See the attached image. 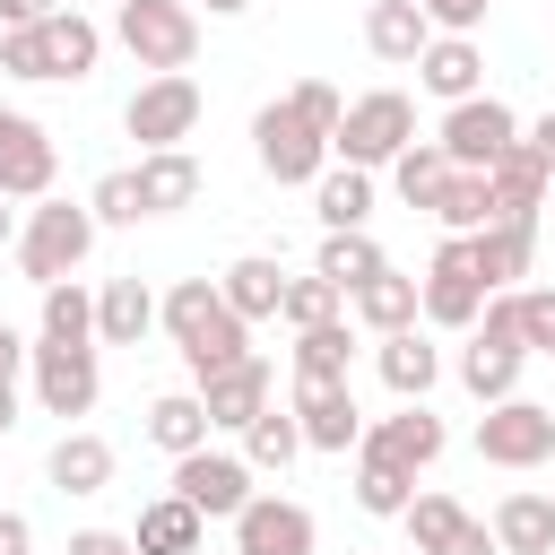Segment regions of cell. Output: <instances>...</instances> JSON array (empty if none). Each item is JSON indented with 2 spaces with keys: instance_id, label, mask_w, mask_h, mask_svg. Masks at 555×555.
<instances>
[{
  "instance_id": "b9f144b4",
  "label": "cell",
  "mask_w": 555,
  "mask_h": 555,
  "mask_svg": "<svg viewBox=\"0 0 555 555\" xmlns=\"http://www.w3.org/2000/svg\"><path fill=\"white\" fill-rule=\"evenodd\" d=\"M520 347L529 356H555V286H529L520 295Z\"/></svg>"
},
{
  "instance_id": "d6a6232c",
  "label": "cell",
  "mask_w": 555,
  "mask_h": 555,
  "mask_svg": "<svg viewBox=\"0 0 555 555\" xmlns=\"http://www.w3.org/2000/svg\"><path fill=\"white\" fill-rule=\"evenodd\" d=\"M408 494H416V468H399V460H382V451H364V442H356V503H364V512H382V520H399V512H408Z\"/></svg>"
},
{
  "instance_id": "f546056e",
  "label": "cell",
  "mask_w": 555,
  "mask_h": 555,
  "mask_svg": "<svg viewBox=\"0 0 555 555\" xmlns=\"http://www.w3.org/2000/svg\"><path fill=\"white\" fill-rule=\"evenodd\" d=\"M373 364H382V382H390L399 399H425V390H434V373H442V356H434V347L416 338V321H408V330H390Z\"/></svg>"
},
{
  "instance_id": "8992f818",
  "label": "cell",
  "mask_w": 555,
  "mask_h": 555,
  "mask_svg": "<svg viewBox=\"0 0 555 555\" xmlns=\"http://www.w3.org/2000/svg\"><path fill=\"white\" fill-rule=\"evenodd\" d=\"M251 156H260V173L269 182H321V165H330V139L278 95V104H260L251 113Z\"/></svg>"
},
{
  "instance_id": "83f0119b",
  "label": "cell",
  "mask_w": 555,
  "mask_h": 555,
  "mask_svg": "<svg viewBox=\"0 0 555 555\" xmlns=\"http://www.w3.org/2000/svg\"><path fill=\"white\" fill-rule=\"evenodd\" d=\"M217 295L243 312V321H278V295H286V269L269 260V251H243L225 278H217Z\"/></svg>"
},
{
  "instance_id": "1f68e13d",
  "label": "cell",
  "mask_w": 555,
  "mask_h": 555,
  "mask_svg": "<svg viewBox=\"0 0 555 555\" xmlns=\"http://www.w3.org/2000/svg\"><path fill=\"white\" fill-rule=\"evenodd\" d=\"M347 364H356V330H347V321L295 330V373H304V382H347Z\"/></svg>"
},
{
  "instance_id": "c3c4849f",
  "label": "cell",
  "mask_w": 555,
  "mask_h": 555,
  "mask_svg": "<svg viewBox=\"0 0 555 555\" xmlns=\"http://www.w3.org/2000/svg\"><path fill=\"white\" fill-rule=\"evenodd\" d=\"M35 546V529H26V512H0V555H26Z\"/></svg>"
},
{
  "instance_id": "9a60e30c",
  "label": "cell",
  "mask_w": 555,
  "mask_h": 555,
  "mask_svg": "<svg viewBox=\"0 0 555 555\" xmlns=\"http://www.w3.org/2000/svg\"><path fill=\"white\" fill-rule=\"evenodd\" d=\"M468 260H477L486 295L512 286V278H529V260H538V217H486V225L468 234Z\"/></svg>"
},
{
  "instance_id": "2e32d148",
  "label": "cell",
  "mask_w": 555,
  "mask_h": 555,
  "mask_svg": "<svg viewBox=\"0 0 555 555\" xmlns=\"http://www.w3.org/2000/svg\"><path fill=\"white\" fill-rule=\"evenodd\" d=\"M199 408H208V425H251L260 408H269V364L260 356H234V364H217V373H199Z\"/></svg>"
},
{
  "instance_id": "60d3db41",
  "label": "cell",
  "mask_w": 555,
  "mask_h": 555,
  "mask_svg": "<svg viewBox=\"0 0 555 555\" xmlns=\"http://www.w3.org/2000/svg\"><path fill=\"white\" fill-rule=\"evenodd\" d=\"M87 208H95V225H139L147 208H139V173L121 165V173H104L95 191H87Z\"/></svg>"
},
{
  "instance_id": "ffe728a7",
  "label": "cell",
  "mask_w": 555,
  "mask_h": 555,
  "mask_svg": "<svg viewBox=\"0 0 555 555\" xmlns=\"http://www.w3.org/2000/svg\"><path fill=\"white\" fill-rule=\"evenodd\" d=\"M364 451H382V460H399V468H434V460H442V416H434L425 399H408L399 416H382V425L364 434Z\"/></svg>"
},
{
  "instance_id": "5bb4252c",
  "label": "cell",
  "mask_w": 555,
  "mask_h": 555,
  "mask_svg": "<svg viewBox=\"0 0 555 555\" xmlns=\"http://www.w3.org/2000/svg\"><path fill=\"white\" fill-rule=\"evenodd\" d=\"M234 555H312V512L286 494H251L234 512Z\"/></svg>"
},
{
  "instance_id": "4316f807",
  "label": "cell",
  "mask_w": 555,
  "mask_h": 555,
  "mask_svg": "<svg viewBox=\"0 0 555 555\" xmlns=\"http://www.w3.org/2000/svg\"><path fill=\"white\" fill-rule=\"evenodd\" d=\"M312 208H321V225H330V234H356V225L373 217V173H364V165H321Z\"/></svg>"
},
{
  "instance_id": "ba28073f",
  "label": "cell",
  "mask_w": 555,
  "mask_h": 555,
  "mask_svg": "<svg viewBox=\"0 0 555 555\" xmlns=\"http://www.w3.org/2000/svg\"><path fill=\"white\" fill-rule=\"evenodd\" d=\"M512 139H520V113H512L503 95H460V104L442 113V130H434V147H442L451 165H468V173H486Z\"/></svg>"
},
{
  "instance_id": "db71d44e",
  "label": "cell",
  "mask_w": 555,
  "mask_h": 555,
  "mask_svg": "<svg viewBox=\"0 0 555 555\" xmlns=\"http://www.w3.org/2000/svg\"><path fill=\"white\" fill-rule=\"evenodd\" d=\"M0 243H17V208H9V191H0Z\"/></svg>"
},
{
  "instance_id": "ab89813d",
  "label": "cell",
  "mask_w": 555,
  "mask_h": 555,
  "mask_svg": "<svg viewBox=\"0 0 555 555\" xmlns=\"http://www.w3.org/2000/svg\"><path fill=\"white\" fill-rule=\"evenodd\" d=\"M399 520H408V538H416V555H434V546H442V538H451V529H460L468 512H460L451 494H408V512H399Z\"/></svg>"
},
{
  "instance_id": "d6986e66",
  "label": "cell",
  "mask_w": 555,
  "mask_h": 555,
  "mask_svg": "<svg viewBox=\"0 0 555 555\" xmlns=\"http://www.w3.org/2000/svg\"><path fill=\"white\" fill-rule=\"evenodd\" d=\"M130 173H139V208H147V217H173V208L199 199V156H191V147H147Z\"/></svg>"
},
{
  "instance_id": "11a10c76",
  "label": "cell",
  "mask_w": 555,
  "mask_h": 555,
  "mask_svg": "<svg viewBox=\"0 0 555 555\" xmlns=\"http://www.w3.org/2000/svg\"><path fill=\"white\" fill-rule=\"evenodd\" d=\"M113 9H121V0H113Z\"/></svg>"
},
{
  "instance_id": "52a82bcc",
  "label": "cell",
  "mask_w": 555,
  "mask_h": 555,
  "mask_svg": "<svg viewBox=\"0 0 555 555\" xmlns=\"http://www.w3.org/2000/svg\"><path fill=\"white\" fill-rule=\"evenodd\" d=\"M477 460H494V468H538V460H555V408H538V399H494L486 416H477Z\"/></svg>"
},
{
  "instance_id": "f5cc1de1",
  "label": "cell",
  "mask_w": 555,
  "mask_h": 555,
  "mask_svg": "<svg viewBox=\"0 0 555 555\" xmlns=\"http://www.w3.org/2000/svg\"><path fill=\"white\" fill-rule=\"evenodd\" d=\"M17 425V382H0V434Z\"/></svg>"
},
{
  "instance_id": "f35d334b",
  "label": "cell",
  "mask_w": 555,
  "mask_h": 555,
  "mask_svg": "<svg viewBox=\"0 0 555 555\" xmlns=\"http://www.w3.org/2000/svg\"><path fill=\"white\" fill-rule=\"evenodd\" d=\"M338 304H347V295H338L321 269H312V278H286V295H278V321H286V330H312V321H338Z\"/></svg>"
},
{
  "instance_id": "3957f363",
  "label": "cell",
  "mask_w": 555,
  "mask_h": 555,
  "mask_svg": "<svg viewBox=\"0 0 555 555\" xmlns=\"http://www.w3.org/2000/svg\"><path fill=\"white\" fill-rule=\"evenodd\" d=\"M408 139H416V104H408L399 87H373V95H356V104L338 113V130H330V156L373 173V165H390Z\"/></svg>"
},
{
  "instance_id": "30bf717a",
  "label": "cell",
  "mask_w": 555,
  "mask_h": 555,
  "mask_svg": "<svg viewBox=\"0 0 555 555\" xmlns=\"http://www.w3.org/2000/svg\"><path fill=\"white\" fill-rule=\"evenodd\" d=\"M173 494L199 512V520H234L243 503H251V460H234V451H182L173 460Z\"/></svg>"
},
{
  "instance_id": "bcb514c9",
  "label": "cell",
  "mask_w": 555,
  "mask_h": 555,
  "mask_svg": "<svg viewBox=\"0 0 555 555\" xmlns=\"http://www.w3.org/2000/svg\"><path fill=\"white\" fill-rule=\"evenodd\" d=\"M69 555H139V546H130L121 529H78V538H69Z\"/></svg>"
},
{
  "instance_id": "f6af8a7d",
  "label": "cell",
  "mask_w": 555,
  "mask_h": 555,
  "mask_svg": "<svg viewBox=\"0 0 555 555\" xmlns=\"http://www.w3.org/2000/svg\"><path fill=\"white\" fill-rule=\"evenodd\" d=\"M434 555H503V546H494V529H486V520H460V529H451Z\"/></svg>"
},
{
  "instance_id": "d4e9b609",
  "label": "cell",
  "mask_w": 555,
  "mask_h": 555,
  "mask_svg": "<svg viewBox=\"0 0 555 555\" xmlns=\"http://www.w3.org/2000/svg\"><path fill=\"white\" fill-rule=\"evenodd\" d=\"M43 477H52L61 494H104V486H113V442H104V434H61L52 460H43Z\"/></svg>"
},
{
  "instance_id": "e0dca14e",
  "label": "cell",
  "mask_w": 555,
  "mask_h": 555,
  "mask_svg": "<svg viewBox=\"0 0 555 555\" xmlns=\"http://www.w3.org/2000/svg\"><path fill=\"white\" fill-rule=\"evenodd\" d=\"M35 43H43V78H95V61H104V26L78 9L35 17Z\"/></svg>"
},
{
  "instance_id": "277c9868",
  "label": "cell",
  "mask_w": 555,
  "mask_h": 555,
  "mask_svg": "<svg viewBox=\"0 0 555 555\" xmlns=\"http://www.w3.org/2000/svg\"><path fill=\"white\" fill-rule=\"evenodd\" d=\"M113 35L130 43L139 69H191V52H199V9H191V0H121V9H113Z\"/></svg>"
},
{
  "instance_id": "4fadbf2b",
  "label": "cell",
  "mask_w": 555,
  "mask_h": 555,
  "mask_svg": "<svg viewBox=\"0 0 555 555\" xmlns=\"http://www.w3.org/2000/svg\"><path fill=\"white\" fill-rule=\"evenodd\" d=\"M295 425H304V451H356L364 442V408H356V390L347 382H304L295 373Z\"/></svg>"
},
{
  "instance_id": "6da1fadb",
  "label": "cell",
  "mask_w": 555,
  "mask_h": 555,
  "mask_svg": "<svg viewBox=\"0 0 555 555\" xmlns=\"http://www.w3.org/2000/svg\"><path fill=\"white\" fill-rule=\"evenodd\" d=\"M156 321L173 330V347H182L191 382H199V373H217V364H234V356H251V321L217 295V278H182V286L156 304Z\"/></svg>"
},
{
  "instance_id": "7c38bea8",
  "label": "cell",
  "mask_w": 555,
  "mask_h": 555,
  "mask_svg": "<svg viewBox=\"0 0 555 555\" xmlns=\"http://www.w3.org/2000/svg\"><path fill=\"white\" fill-rule=\"evenodd\" d=\"M52 173H61L52 130H43L35 113H9V104H0V191H9V199H43Z\"/></svg>"
},
{
  "instance_id": "603a6c76",
  "label": "cell",
  "mask_w": 555,
  "mask_h": 555,
  "mask_svg": "<svg viewBox=\"0 0 555 555\" xmlns=\"http://www.w3.org/2000/svg\"><path fill=\"white\" fill-rule=\"evenodd\" d=\"M199 529H208V520H199V512H191V503L165 486L156 503H139V529H130V546H139V555H199Z\"/></svg>"
},
{
  "instance_id": "816d5d0a",
  "label": "cell",
  "mask_w": 555,
  "mask_h": 555,
  "mask_svg": "<svg viewBox=\"0 0 555 555\" xmlns=\"http://www.w3.org/2000/svg\"><path fill=\"white\" fill-rule=\"evenodd\" d=\"M191 9H208V17H243L251 0H191Z\"/></svg>"
},
{
  "instance_id": "e575fe53",
  "label": "cell",
  "mask_w": 555,
  "mask_h": 555,
  "mask_svg": "<svg viewBox=\"0 0 555 555\" xmlns=\"http://www.w3.org/2000/svg\"><path fill=\"white\" fill-rule=\"evenodd\" d=\"M390 182H399V199H408V208H434V191L451 182V156H442L434 139H408V147L390 156Z\"/></svg>"
},
{
  "instance_id": "ac0fdd59",
  "label": "cell",
  "mask_w": 555,
  "mask_h": 555,
  "mask_svg": "<svg viewBox=\"0 0 555 555\" xmlns=\"http://www.w3.org/2000/svg\"><path fill=\"white\" fill-rule=\"evenodd\" d=\"M408 69H416V87H425V95L460 104V95H477V78H486V52H477L468 35H434V43H425Z\"/></svg>"
},
{
  "instance_id": "8d00e7d4",
  "label": "cell",
  "mask_w": 555,
  "mask_h": 555,
  "mask_svg": "<svg viewBox=\"0 0 555 555\" xmlns=\"http://www.w3.org/2000/svg\"><path fill=\"white\" fill-rule=\"evenodd\" d=\"M434 217H442L451 234H477V225L494 217V191H486V173H468V165H451V182L434 191Z\"/></svg>"
},
{
  "instance_id": "5b68a950",
  "label": "cell",
  "mask_w": 555,
  "mask_h": 555,
  "mask_svg": "<svg viewBox=\"0 0 555 555\" xmlns=\"http://www.w3.org/2000/svg\"><path fill=\"white\" fill-rule=\"evenodd\" d=\"M121 130L139 139V156H147V147H182V139L199 130V78H191V69H156V78L121 104Z\"/></svg>"
},
{
  "instance_id": "836d02e7",
  "label": "cell",
  "mask_w": 555,
  "mask_h": 555,
  "mask_svg": "<svg viewBox=\"0 0 555 555\" xmlns=\"http://www.w3.org/2000/svg\"><path fill=\"white\" fill-rule=\"evenodd\" d=\"M43 338H61V347H95V295H87L78 278H52V286H43Z\"/></svg>"
},
{
  "instance_id": "d590c367",
  "label": "cell",
  "mask_w": 555,
  "mask_h": 555,
  "mask_svg": "<svg viewBox=\"0 0 555 555\" xmlns=\"http://www.w3.org/2000/svg\"><path fill=\"white\" fill-rule=\"evenodd\" d=\"M295 451H304V425H295V408H278V399H269V408L243 425V460H251V468H286Z\"/></svg>"
},
{
  "instance_id": "7bdbcfd3",
  "label": "cell",
  "mask_w": 555,
  "mask_h": 555,
  "mask_svg": "<svg viewBox=\"0 0 555 555\" xmlns=\"http://www.w3.org/2000/svg\"><path fill=\"white\" fill-rule=\"evenodd\" d=\"M286 104H295V113H304V121H312V130H321V139H330V130H338V113H347V104H338V87H330V78H304V87H286Z\"/></svg>"
},
{
  "instance_id": "7a4b0ae2",
  "label": "cell",
  "mask_w": 555,
  "mask_h": 555,
  "mask_svg": "<svg viewBox=\"0 0 555 555\" xmlns=\"http://www.w3.org/2000/svg\"><path fill=\"white\" fill-rule=\"evenodd\" d=\"M87 251H95V208L43 191V199L26 208V225H17V269H26L35 286H52V278H78Z\"/></svg>"
},
{
  "instance_id": "9c48e42d",
  "label": "cell",
  "mask_w": 555,
  "mask_h": 555,
  "mask_svg": "<svg viewBox=\"0 0 555 555\" xmlns=\"http://www.w3.org/2000/svg\"><path fill=\"white\" fill-rule=\"evenodd\" d=\"M416 312H425L434 330H477L486 278H477V260H468V234H451V243L434 251V269L416 278Z\"/></svg>"
},
{
  "instance_id": "4dcf8cb0",
  "label": "cell",
  "mask_w": 555,
  "mask_h": 555,
  "mask_svg": "<svg viewBox=\"0 0 555 555\" xmlns=\"http://www.w3.org/2000/svg\"><path fill=\"white\" fill-rule=\"evenodd\" d=\"M147 442L156 451H199L208 442V408H199V390H165V399H147Z\"/></svg>"
},
{
  "instance_id": "44dd1931",
  "label": "cell",
  "mask_w": 555,
  "mask_h": 555,
  "mask_svg": "<svg viewBox=\"0 0 555 555\" xmlns=\"http://www.w3.org/2000/svg\"><path fill=\"white\" fill-rule=\"evenodd\" d=\"M147 330H156L147 278H104V295H95V347H139Z\"/></svg>"
},
{
  "instance_id": "7402d4cb",
  "label": "cell",
  "mask_w": 555,
  "mask_h": 555,
  "mask_svg": "<svg viewBox=\"0 0 555 555\" xmlns=\"http://www.w3.org/2000/svg\"><path fill=\"white\" fill-rule=\"evenodd\" d=\"M486 529H494L503 555H555V494H529V486H520V494L494 503Z\"/></svg>"
},
{
  "instance_id": "74e56055",
  "label": "cell",
  "mask_w": 555,
  "mask_h": 555,
  "mask_svg": "<svg viewBox=\"0 0 555 555\" xmlns=\"http://www.w3.org/2000/svg\"><path fill=\"white\" fill-rule=\"evenodd\" d=\"M312 269H321V278H330V286H338V295H356V286H364V278H373V269H382V243H373V234H364V225H356V234H330V243H321V260H312Z\"/></svg>"
},
{
  "instance_id": "484cf974",
  "label": "cell",
  "mask_w": 555,
  "mask_h": 555,
  "mask_svg": "<svg viewBox=\"0 0 555 555\" xmlns=\"http://www.w3.org/2000/svg\"><path fill=\"white\" fill-rule=\"evenodd\" d=\"M364 43H373V61H399V69H408V61L434 43V26H425L416 0H373V9H364Z\"/></svg>"
},
{
  "instance_id": "f907efd6",
  "label": "cell",
  "mask_w": 555,
  "mask_h": 555,
  "mask_svg": "<svg viewBox=\"0 0 555 555\" xmlns=\"http://www.w3.org/2000/svg\"><path fill=\"white\" fill-rule=\"evenodd\" d=\"M17 364H26V338L0 321V382H17Z\"/></svg>"
},
{
  "instance_id": "cb8c5ba5",
  "label": "cell",
  "mask_w": 555,
  "mask_h": 555,
  "mask_svg": "<svg viewBox=\"0 0 555 555\" xmlns=\"http://www.w3.org/2000/svg\"><path fill=\"white\" fill-rule=\"evenodd\" d=\"M546 182H555V173H546V165H538V156H529L520 139H512V147H503V156L486 165V191H494V217H538V199H546Z\"/></svg>"
},
{
  "instance_id": "f1b7e54d",
  "label": "cell",
  "mask_w": 555,
  "mask_h": 555,
  "mask_svg": "<svg viewBox=\"0 0 555 555\" xmlns=\"http://www.w3.org/2000/svg\"><path fill=\"white\" fill-rule=\"evenodd\" d=\"M347 304H356V321H364L373 338H390V330H408V321H416V278H399V269L382 260V269H373Z\"/></svg>"
},
{
  "instance_id": "8fae6325",
  "label": "cell",
  "mask_w": 555,
  "mask_h": 555,
  "mask_svg": "<svg viewBox=\"0 0 555 555\" xmlns=\"http://www.w3.org/2000/svg\"><path fill=\"white\" fill-rule=\"evenodd\" d=\"M26 364H35V399H43V416H87L95 390H104L95 347H61V338H43V347H26Z\"/></svg>"
},
{
  "instance_id": "7dc6e473",
  "label": "cell",
  "mask_w": 555,
  "mask_h": 555,
  "mask_svg": "<svg viewBox=\"0 0 555 555\" xmlns=\"http://www.w3.org/2000/svg\"><path fill=\"white\" fill-rule=\"evenodd\" d=\"M520 147H529V156L555 173V113H546V121H529V130H520Z\"/></svg>"
},
{
  "instance_id": "681fc988",
  "label": "cell",
  "mask_w": 555,
  "mask_h": 555,
  "mask_svg": "<svg viewBox=\"0 0 555 555\" xmlns=\"http://www.w3.org/2000/svg\"><path fill=\"white\" fill-rule=\"evenodd\" d=\"M61 0H0V26H35V17H52Z\"/></svg>"
},
{
  "instance_id": "ee69618b",
  "label": "cell",
  "mask_w": 555,
  "mask_h": 555,
  "mask_svg": "<svg viewBox=\"0 0 555 555\" xmlns=\"http://www.w3.org/2000/svg\"><path fill=\"white\" fill-rule=\"evenodd\" d=\"M425 9V26H442V35H477L486 26V0H416Z\"/></svg>"
}]
</instances>
